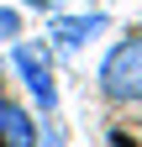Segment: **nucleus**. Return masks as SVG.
Listing matches in <instances>:
<instances>
[{
  "label": "nucleus",
  "mask_w": 142,
  "mask_h": 147,
  "mask_svg": "<svg viewBox=\"0 0 142 147\" xmlns=\"http://www.w3.org/2000/svg\"><path fill=\"white\" fill-rule=\"evenodd\" d=\"M16 37H21V11H16V5H11V0H0V42H5V47H11V42H16Z\"/></svg>",
  "instance_id": "4"
},
{
  "label": "nucleus",
  "mask_w": 142,
  "mask_h": 147,
  "mask_svg": "<svg viewBox=\"0 0 142 147\" xmlns=\"http://www.w3.org/2000/svg\"><path fill=\"white\" fill-rule=\"evenodd\" d=\"M95 79H100V95H105V100H116V105H142V32H132V37H121V42L105 47Z\"/></svg>",
  "instance_id": "1"
},
{
  "label": "nucleus",
  "mask_w": 142,
  "mask_h": 147,
  "mask_svg": "<svg viewBox=\"0 0 142 147\" xmlns=\"http://www.w3.org/2000/svg\"><path fill=\"white\" fill-rule=\"evenodd\" d=\"M37 147H63V137H58V126H53V116L37 121Z\"/></svg>",
  "instance_id": "5"
},
{
  "label": "nucleus",
  "mask_w": 142,
  "mask_h": 147,
  "mask_svg": "<svg viewBox=\"0 0 142 147\" xmlns=\"http://www.w3.org/2000/svg\"><path fill=\"white\" fill-rule=\"evenodd\" d=\"M21 5H32V11H42V16H53V0H21Z\"/></svg>",
  "instance_id": "6"
},
{
  "label": "nucleus",
  "mask_w": 142,
  "mask_h": 147,
  "mask_svg": "<svg viewBox=\"0 0 142 147\" xmlns=\"http://www.w3.org/2000/svg\"><path fill=\"white\" fill-rule=\"evenodd\" d=\"M111 32V16L105 11H84V16H47V42L58 53H84L95 37Z\"/></svg>",
  "instance_id": "3"
},
{
  "label": "nucleus",
  "mask_w": 142,
  "mask_h": 147,
  "mask_svg": "<svg viewBox=\"0 0 142 147\" xmlns=\"http://www.w3.org/2000/svg\"><path fill=\"white\" fill-rule=\"evenodd\" d=\"M11 74L21 79V89L32 95V105L53 116L58 110V79H53V58H47V42H11Z\"/></svg>",
  "instance_id": "2"
}]
</instances>
